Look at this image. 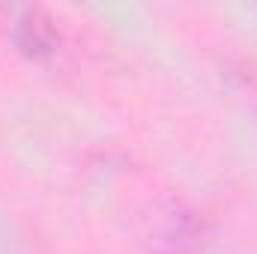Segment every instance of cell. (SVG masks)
<instances>
[{
    "mask_svg": "<svg viewBox=\"0 0 257 254\" xmlns=\"http://www.w3.org/2000/svg\"><path fill=\"white\" fill-rule=\"evenodd\" d=\"M132 233L144 254H197L206 239V221L189 200L162 191L138 206Z\"/></svg>",
    "mask_w": 257,
    "mask_h": 254,
    "instance_id": "1",
    "label": "cell"
},
{
    "mask_svg": "<svg viewBox=\"0 0 257 254\" xmlns=\"http://www.w3.org/2000/svg\"><path fill=\"white\" fill-rule=\"evenodd\" d=\"M9 15V36L15 48L30 60H45L60 48V27L42 6L3 9Z\"/></svg>",
    "mask_w": 257,
    "mask_h": 254,
    "instance_id": "2",
    "label": "cell"
}]
</instances>
